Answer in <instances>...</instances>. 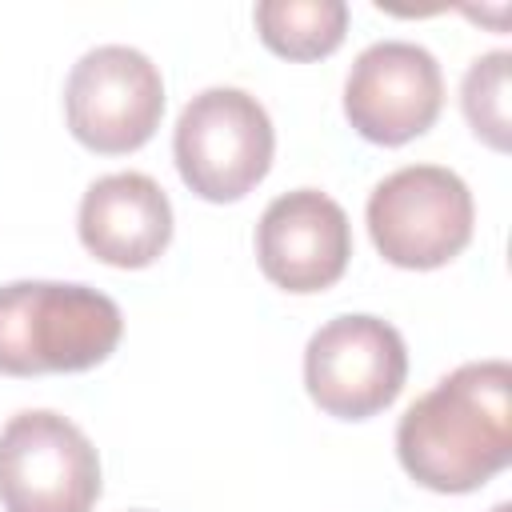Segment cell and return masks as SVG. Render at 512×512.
<instances>
[{"label":"cell","mask_w":512,"mask_h":512,"mask_svg":"<svg viewBox=\"0 0 512 512\" xmlns=\"http://www.w3.org/2000/svg\"><path fill=\"white\" fill-rule=\"evenodd\" d=\"M404 472L432 492H476L512 460V368L472 360L436 380L396 424Z\"/></svg>","instance_id":"1"},{"label":"cell","mask_w":512,"mask_h":512,"mask_svg":"<svg viewBox=\"0 0 512 512\" xmlns=\"http://www.w3.org/2000/svg\"><path fill=\"white\" fill-rule=\"evenodd\" d=\"M124 332L120 304L88 284L12 280L0 284V372H88L104 364Z\"/></svg>","instance_id":"2"},{"label":"cell","mask_w":512,"mask_h":512,"mask_svg":"<svg viewBox=\"0 0 512 512\" xmlns=\"http://www.w3.org/2000/svg\"><path fill=\"white\" fill-rule=\"evenodd\" d=\"M276 132L256 96L244 88H204L196 92L172 132V156L180 180L212 204H232L248 196L272 168Z\"/></svg>","instance_id":"3"},{"label":"cell","mask_w":512,"mask_h":512,"mask_svg":"<svg viewBox=\"0 0 512 512\" xmlns=\"http://www.w3.org/2000/svg\"><path fill=\"white\" fill-rule=\"evenodd\" d=\"M472 220V192L444 164L396 168L368 196V236L376 252L412 272L456 260L472 240Z\"/></svg>","instance_id":"4"},{"label":"cell","mask_w":512,"mask_h":512,"mask_svg":"<svg viewBox=\"0 0 512 512\" xmlns=\"http://www.w3.org/2000/svg\"><path fill=\"white\" fill-rule=\"evenodd\" d=\"M96 500L100 456L68 416L28 408L0 428L4 512H92Z\"/></svg>","instance_id":"5"},{"label":"cell","mask_w":512,"mask_h":512,"mask_svg":"<svg viewBox=\"0 0 512 512\" xmlns=\"http://www.w3.org/2000/svg\"><path fill=\"white\" fill-rule=\"evenodd\" d=\"M64 116L84 148L100 156L136 152L152 140L164 116L160 68L128 44L88 48L68 72Z\"/></svg>","instance_id":"6"},{"label":"cell","mask_w":512,"mask_h":512,"mask_svg":"<svg viewBox=\"0 0 512 512\" xmlns=\"http://www.w3.org/2000/svg\"><path fill=\"white\" fill-rule=\"evenodd\" d=\"M408 376L404 336L368 312H344L320 324L304 348V388L336 420L384 412Z\"/></svg>","instance_id":"7"},{"label":"cell","mask_w":512,"mask_h":512,"mask_svg":"<svg viewBox=\"0 0 512 512\" xmlns=\"http://www.w3.org/2000/svg\"><path fill=\"white\" fill-rule=\"evenodd\" d=\"M444 104V76L436 56L412 40L368 44L344 80L348 124L384 148L424 136Z\"/></svg>","instance_id":"8"},{"label":"cell","mask_w":512,"mask_h":512,"mask_svg":"<svg viewBox=\"0 0 512 512\" xmlns=\"http://www.w3.org/2000/svg\"><path fill=\"white\" fill-rule=\"evenodd\" d=\"M352 256V224L344 208L320 188L276 196L256 224L260 272L296 296L332 288Z\"/></svg>","instance_id":"9"},{"label":"cell","mask_w":512,"mask_h":512,"mask_svg":"<svg viewBox=\"0 0 512 512\" xmlns=\"http://www.w3.org/2000/svg\"><path fill=\"white\" fill-rule=\"evenodd\" d=\"M76 232L100 264L148 268L172 240L168 192L144 172H108L88 184Z\"/></svg>","instance_id":"10"},{"label":"cell","mask_w":512,"mask_h":512,"mask_svg":"<svg viewBox=\"0 0 512 512\" xmlns=\"http://www.w3.org/2000/svg\"><path fill=\"white\" fill-rule=\"evenodd\" d=\"M256 32L264 48L284 60H320L344 44L348 4L344 0H260Z\"/></svg>","instance_id":"11"},{"label":"cell","mask_w":512,"mask_h":512,"mask_svg":"<svg viewBox=\"0 0 512 512\" xmlns=\"http://www.w3.org/2000/svg\"><path fill=\"white\" fill-rule=\"evenodd\" d=\"M508 72H512V56L504 48H496V52L476 56L464 72V84H460V104H464L472 132L496 152H508V132H512Z\"/></svg>","instance_id":"12"},{"label":"cell","mask_w":512,"mask_h":512,"mask_svg":"<svg viewBox=\"0 0 512 512\" xmlns=\"http://www.w3.org/2000/svg\"><path fill=\"white\" fill-rule=\"evenodd\" d=\"M492 512H512V508H508V504H496V508H492Z\"/></svg>","instance_id":"13"}]
</instances>
